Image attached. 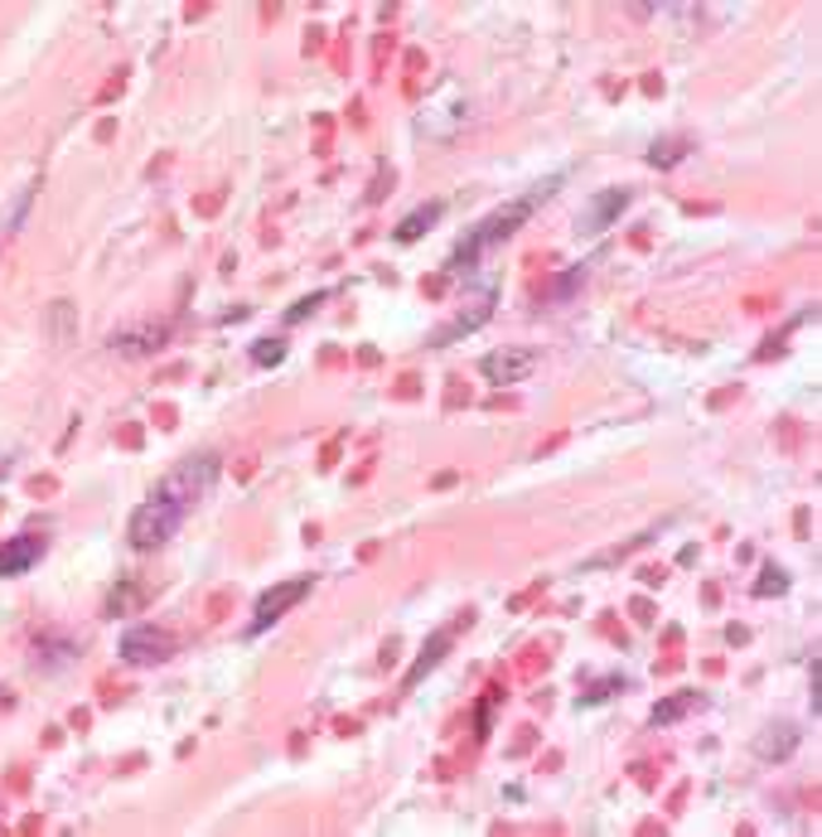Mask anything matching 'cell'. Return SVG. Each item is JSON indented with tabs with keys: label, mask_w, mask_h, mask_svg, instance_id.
Listing matches in <instances>:
<instances>
[{
	"label": "cell",
	"mask_w": 822,
	"mask_h": 837,
	"mask_svg": "<svg viewBox=\"0 0 822 837\" xmlns=\"http://www.w3.org/2000/svg\"><path fill=\"white\" fill-rule=\"evenodd\" d=\"M561 179H566V175H551V179H543V185H533V189H527L523 199L503 203L499 213H489L484 223H474V233L456 247V257H450V272H464V266H474V257H479V252H489L494 242H508V238H513V233L523 228V223L533 218V213L543 209V203H547L551 195H557V185H561Z\"/></svg>",
	"instance_id": "obj_1"
},
{
	"label": "cell",
	"mask_w": 822,
	"mask_h": 837,
	"mask_svg": "<svg viewBox=\"0 0 822 837\" xmlns=\"http://www.w3.org/2000/svg\"><path fill=\"white\" fill-rule=\"evenodd\" d=\"M184 513H189V503H179L175 494L155 489V494H150V499L132 513V523H126V538H132V547H140V552H155V547H165V542L179 533Z\"/></svg>",
	"instance_id": "obj_2"
},
{
	"label": "cell",
	"mask_w": 822,
	"mask_h": 837,
	"mask_svg": "<svg viewBox=\"0 0 822 837\" xmlns=\"http://www.w3.org/2000/svg\"><path fill=\"white\" fill-rule=\"evenodd\" d=\"M213 479H219V455H189V460H179V465L170 470L160 489L175 494L179 503H189V509H194V503L213 489Z\"/></svg>",
	"instance_id": "obj_3"
},
{
	"label": "cell",
	"mask_w": 822,
	"mask_h": 837,
	"mask_svg": "<svg viewBox=\"0 0 822 837\" xmlns=\"http://www.w3.org/2000/svg\"><path fill=\"white\" fill-rule=\"evenodd\" d=\"M310 576H296V582H281V586H272L262 600H257V610H252V625H247V639H257V635H266V629L276 625L281 615H286L290 605H300V600L310 596Z\"/></svg>",
	"instance_id": "obj_4"
},
{
	"label": "cell",
	"mask_w": 822,
	"mask_h": 837,
	"mask_svg": "<svg viewBox=\"0 0 822 837\" xmlns=\"http://www.w3.org/2000/svg\"><path fill=\"white\" fill-rule=\"evenodd\" d=\"M170 653H175V639L155 625H132L122 635V659L132 663V669H155V663H165Z\"/></svg>",
	"instance_id": "obj_5"
},
{
	"label": "cell",
	"mask_w": 822,
	"mask_h": 837,
	"mask_svg": "<svg viewBox=\"0 0 822 837\" xmlns=\"http://www.w3.org/2000/svg\"><path fill=\"white\" fill-rule=\"evenodd\" d=\"M533 368H537L533 349H494V353H484V363H479V373L489 383H523Z\"/></svg>",
	"instance_id": "obj_6"
},
{
	"label": "cell",
	"mask_w": 822,
	"mask_h": 837,
	"mask_svg": "<svg viewBox=\"0 0 822 837\" xmlns=\"http://www.w3.org/2000/svg\"><path fill=\"white\" fill-rule=\"evenodd\" d=\"M45 538H35V533H15V538L0 542V576H25L29 566H39V557H45Z\"/></svg>",
	"instance_id": "obj_7"
},
{
	"label": "cell",
	"mask_w": 822,
	"mask_h": 837,
	"mask_svg": "<svg viewBox=\"0 0 822 837\" xmlns=\"http://www.w3.org/2000/svg\"><path fill=\"white\" fill-rule=\"evenodd\" d=\"M630 209V189H600L586 209H581V233H605L614 228V218Z\"/></svg>",
	"instance_id": "obj_8"
},
{
	"label": "cell",
	"mask_w": 822,
	"mask_h": 837,
	"mask_svg": "<svg viewBox=\"0 0 822 837\" xmlns=\"http://www.w3.org/2000/svg\"><path fill=\"white\" fill-rule=\"evenodd\" d=\"M798 740H804V732H798L794 722L764 726V732L755 736V755H760V760H788L798 750Z\"/></svg>",
	"instance_id": "obj_9"
},
{
	"label": "cell",
	"mask_w": 822,
	"mask_h": 837,
	"mask_svg": "<svg viewBox=\"0 0 822 837\" xmlns=\"http://www.w3.org/2000/svg\"><path fill=\"white\" fill-rule=\"evenodd\" d=\"M446 649H450V629H436V635L426 639V649H421V659H416V663H411V669H407L402 688H407V692L416 688V683L426 678V673H431V669H436V663H440V653H446Z\"/></svg>",
	"instance_id": "obj_10"
},
{
	"label": "cell",
	"mask_w": 822,
	"mask_h": 837,
	"mask_svg": "<svg viewBox=\"0 0 822 837\" xmlns=\"http://www.w3.org/2000/svg\"><path fill=\"white\" fill-rule=\"evenodd\" d=\"M440 213H446V203H440V199H431V203H421V209H411V213H407V218H402V223H397V228H393V238H397V242H416V238H421V233H426V228H431V223H436V218H440Z\"/></svg>",
	"instance_id": "obj_11"
},
{
	"label": "cell",
	"mask_w": 822,
	"mask_h": 837,
	"mask_svg": "<svg viewBox=\"0 0 822 837\" xmlns=\"http://www.w3.org/2000/svg\"><path fill=\"white\" fill-rule=\"evenodd\" d=\"M73 653H78L73 639H39L35 644V663H45V669H63V663H73Z\"/></svg>",
	"instance_id": "obj_12"
},
{
	"label": "cell",
	"mask_w": 822,
	"mask_h": 837,
	"mask_svg": "<svg viewBox=\"0 0 822 837\" xmlns=\"http://www.w3.org/2000/svg\"><path fill=\"white\" fill-rule=\"evenodd\" d=\"M35 195H39V185H25V189H20V195L10 199V209L0 213V228H5V233H20V223H25V213H29V203H35Z\"/></svg>",
	"instance_id": "obj_13"
},
{
	"label": "cell",
	"mask_w": 822,
	"mask_h": 837,
	"mask_svg": "<svg viewBox=\"0 0 822 837\" xmlns=\"http://www.w3.org/2000/svg\"><path fill=\"white\" fill-rule=\"evenodd\" d=\"M692 707H701V697L697 692H683V697H668L663 707L653 712V726H668V722H677L683 712H692Z\"/></svg>",
	"instance_id": "obj_14"
},
{
	"label": "cell",
	"mask_w": 822,
	"mask_h": 837,
	"mask_svg": "<svg viewBox=\"0 0 822 837\" xmlns=\"http://www.w3.org/2000/svg\"><path fill=\"white\" fill-rule=\"evenodd\" d=\"M788 591V572L784 566H764V576L755 582V596H784Z\"/></svg>",
	"instance_id": "obj_15"
},
{
	"label": "cell",
	"mask_w": 822,
	"mask_h": 837,
	"mask_svg": "<svg viewBox=\"0 0 822 837\" xmlns=\"http://www.w3.org/2000/svg\"><path fill=\"white\" fill-rule=\"evenodd\" d=\"M683 155H687V141H658L648 150V165H677Z\"/></svg>",
	"instance_id": "obj_16"
},
{
	"label": "cell",
	"mask_w": 822,
	"mask_h": 837,
	"mask_svg": "<svg viewBox=\"0 0 822 837\" xmlns=\"http://www.w3.org/2000/svg\"><path fill=\"white\" fill-rule=\"evenodd\" d=\"M281 359H286V345H281V339H257L252 345V363H262V368L266 363H281Z\"/></svg>",
	"instance_id": "obj_17"
},
{
	"label": "cell",
	"mask_w": 822,
	"mask_h": 837,
	"mask_svg": "<svg viewBox=\"0 0 822 837\" xmlns=\"http://www.w3.org/2000/svg\"><path fill=\"white\" fill-rule=\"evenodd\" d=\"M614 688H624V678H605V683H595V692H586L581 702H605V697H610Z\"/></svg>",
	"instance_id": "obj_18"
},
{
	"label": "cell",
	"mask_w": 822,
	"mask_h": 837,
	"mask_svg": "<svg viewBox=\"0 0 822 837\" xmlns=\"http://www.w3.org/2000/svg\"><path fill=\"white\" fill-rule=\"evenodd\" d=\"M324 296H329V291H315V296H306V300H300V305H296V310H290V315H286V320H290V325H296V320H306V315H310V310H315V305H320V300H324Z\"/></svg>",
	"instance_id": "obj_19"
},
{
	"label": "cell",
	"mask_w": 822,
	"mask_h": 837,
	"mask_svg": "<svg viewBox=\"0 0 822 837\" xmlns=\"http://www.w3.org/2000/svg\"><path fill=\"white\" fill-rule=\"evenodd\" d=\"M10 465H15V450H0V475H5Z\"/></svg>",
	"instance_id": "obj_20"
}]
</instances>
